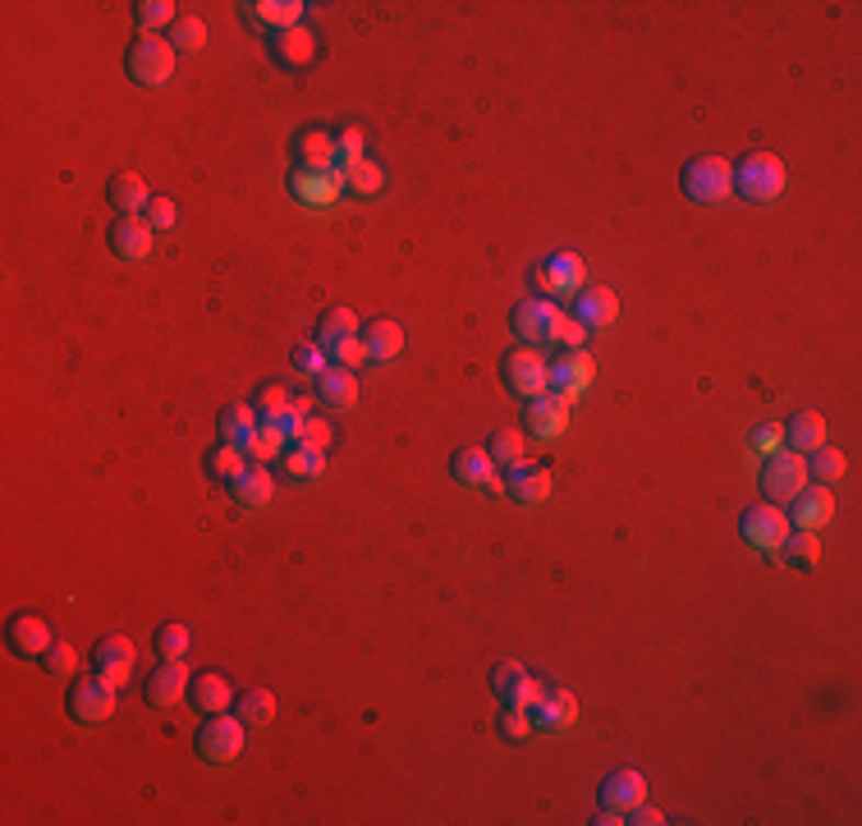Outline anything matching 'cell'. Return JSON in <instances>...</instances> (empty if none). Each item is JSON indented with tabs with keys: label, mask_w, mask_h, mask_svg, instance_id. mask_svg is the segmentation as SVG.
<instances>
[{
	"label": "cell",
	"mask_w": 862,
	"mask_h": 826,
	"mask_svg": "<svg viewBox=\"0 0 862 826\" xmlns=\"http://www.w3.org/2000/svg\"><path fill=\"white\" fill-rule=\"evenodd\" d=\"M175 56H179V51L170 46V37L138 33L134 46L124 51V74H128V79H134L138 88H166L170 74H175Z\"/></svg>",
	"instance_id": "1"
},
{
	"label": "cell",
	"mask_w": 862,
	"mask_h": 826,
	"mask_svg": "<svg viewBox=\"0 0 862 826\" xmlns=\"http://www.w3.org/2000/svg\"><path fill=\"white\" fill-rule=\"evenodd\" d=\"M735 193L743 202H775L785 193V161L775 152H748V157L735 166Z\"/></svg>",
	"instance_id": "2"
},
{
	"label": "cell",
	"mask_w": 862,
	"mask_h": 826,
	"mask_svg": "<svg viewBox=\"0 0 862 826\" xmlns=\"http://www.w3.org/2000/svg\"><path fill=\"white\" fill-rule=\"evenodd\" d=\"M244 739H248V726L239 716H230V712H212V716H202V726H198V758L202 762H234L244 754Z\"/></svg>",
	"instance_id": "3"
},
{
	"label": "cell",
	"mask_w": 862,
	"mask_h": 826,
	"mask_svg": "<svg viewBox=\"0 0 862 826\" xmlns=\"http://www.w3.org/2000/svg\"><path fill=\"white\" fill-rule=\"evenodd\" d=\"M560 322H564V313H560V303H551V299H524L510 313V326H514V335L524 341L528 349H546V345H556V335H560Z\"/></svg>",
	"instance_id": "4"
},
{
	"label": "cell",
	"mask_w": 862,
	"mask_h": 826,
	"mask_svg": "<svg viewBox=\"0 0 862 826\" xmlns=\"http://www.w3.org/2000/svg\"><path fill=\"white\" fill-rule=\"evenodd\" d=\"M501 381L510 386L514 395L533 400V395H541V391H551V364L541 358V349L514 345V349H505V358H501Z\"/></svg>",
	"instance_id": "5"
},
{
	"label": "cell",
	"mask_w": 862,
	"mask_h": 826,
	"mask_svg": "<svg viewBox=\"0 0 862 826\" xmlns=\"http://www.w3.org/2000/svg\"><path fill=\"white\" fill-rule=\"evenodd\" d=\"M679 189H684L693 202H720L735 193V166L725 157H693L684 170H679Z\"/></svg>",
	"instance_id": "6"
},
{
	"label": "cell",
	"mask_w": 862,
	"mask_h": 826,
	"mask_svg": "<svg viewBox=\"0 0 862 826\" xmlns=\"http://www.w3.org/2000/svg\"><path fill=\"white\" fill-rule=\"evenodd\" d=\"M807 487V464L794 450H775L762 459V496L771 505H790Z\"/></svg>",
	"instance_id": "7"
},
{
	"label": "cell",
	"mask_w": 862,
	"mask_h": 826,
	"mask_svg": "<svg viewBox=\"0 0 862 826\" xmlns=\"http://www.w3.org/2000/svg\"><path fill=\"white\" fill-rule=\"evenodd\" d=\"M115 684H107L101 676H88V680H74L69 684V716L74 721H83V726H101V721H111L115 716V707H120V699H115Z\"/></svg>",
	"instance_id": "8"
},
{
	"label": "cell",
	"mask_w": 862,
	"mask_h": 826,
	"mask_svg": "<svg viewBox=\"0 0 862 826\" xmlns=\"http://www.w3.org/2000/svg\"><path fill=\"white\" fill-rule=\"evenodd\" d=\"M134 661H138V652H134V638L128 634H107V638H97V648H92V670L107 684H115V689H124L128 680H134Z\"/></svg>",
	"instance_id": "9"
},
{
	"label": "cell",
	"mask_w": 862,
	"mask_h": 826,
	"mask_svg": "<svg viewBox=\"0 0 862 826\" xmlns=\"http://www.w3.org/2000/svg\"><path fill=\"white\" fill-rule=\"evenodd\" d=\"M739 528H743V542L752 551H780V542H785V533H790V520L780 514V505L757 501V505L743 510Z\"/></svg>",
	"instance_id": "10"
},
{
	"label": "cell",
	"mask_w": 862,
	"mask_h": 826,
	"mask_svg": "<svg viewBox=\"0 0 862 826\" xmlns=\"http://www.w3.org/2000/svg\"><path fill=\"white\" fill-rule=\"evenodd\" d=\"M5 643H10V652L14 657H23V661H42L46 657V648L56 638H51V625L42 615H33V611H19L10 625H5Z\"/></svg>",
	"instance_id": "11"
},
{
	"label": "cell",
	"mask_w": 862,
	"mask_h": 826,
	"mask_svg": "<svg viewBox=\"0 0 862 826\" xmlns=\"http://www.w3.org/2000/svg\"><path fill=\"white\" fill-rule=\"evenodd\" d=\"M111 253L120 257V263H147L152 257V244H156V230L147 225V216H120L111 230Z\"/></svg>",
	"instance_id": "12"
},
{
	"label": "cell",
	"mask_w": 862,
	"mask_h": 826,
	"mask_svg": "<svg viewBox=\"0 0 862 826\" xmlns=\"http://www.w3.org/2000/svg\"><path fill=\"white\" fill-rule=\"evenodd\" d=\"M501 492L514 496L518 505H541L546 496H551V469H541V464H533V459H518L505 469Z\"/></svg>",
	"instance_id": "13"
},
{
	"label": "cell",
	"mask_w": 862,
	"mask_h": 826,
	"mask_svg": "<svg viewBox=\"0 0 862 826\" xmlns=\"http://www.w3.org/2000/svg\"><path fill=\"white\" fill-rule=\"evenodd\" d=\"M189 684H193V676H189V666L184 661H161L147 676V684H143V693H147V703L156 707V712H166V707H175L179 699H189Z\"/></svg>",
	"instance_id": "14"
},
{
	"label": "cell",
	"mask_w": 862,
	"mask_h": 826,
	"mask_svg": "<svg viewBox=\"0 0 862 826\" xmlns=\"http://www.w3.org/2000/svg\"><path fill=\"white\" fill-rule=\"evenodd\" d=\"M491 689H495V699H501V707H533L537 703V680L528 676L518 661H501V666H491Z\"/></svg>",
	"instance_id": "15"
},
{
	"label": "cell",
	"mask_w": 862,
	"mask_h": 826,
	"mask_svg": "<svg viewBox=\"0 0 862 826\" xmlns=\"http://www.w3.org/2000/svg\"><path fill=\"white\" fill-rule=\"evenodd\" d=\"M450 473L459 487H473V492H501V473H495V459L478 446H463L450 459Z\"/></svg>",
	"instance_id": "16"
},
{
	"label": "cell",
	"mask_w": 862,
	"mask_h": 826,
	"mask_svg": "<svg viewBox=\"0 0 862 826\" xmlns=\"http://www.w3.org/2000/svg\"><path fill=\"white\" fill-rule=\"evenodd\" d=\"M564 423H569V400L556 395V391H541V395H533V400L524 404V427H528L533 436H541V442L560 436Z\"/></svg>",
	"instance_id": "17"
},
{
	"label": "cell",
	"mask_w": 862,
	"mask_h": 826,
	"mask_svg": "<svg viewBox=\"0 0 862 826\" xmlns=\"http://www.w3.org/2000/svg\"><path fill=\"white\" fill-rule=\"evenodd\" d=\"M592 377H596V364H592V358H587L583 349H564L556 364H551V391L564 395V400H573V395L587 391Z\"/></svg>",
	"instance_id": "18"
},
{
	"label": "cell",
	"mask_w": 862,
	"mask_h": 826,
	"mask_svg": "<svg viewBox=\"0 0 862 826\" xmlns=\"http://www.w3.org/2000/svg\"><path fill=\"white\" fill-rule=\"evenodd\" d=\"M583 271H587V267H583V257H579V253H556L551 263L537 267L533 276H537L541 294L551 299V294H573V290H579V286H583Z\"/></svg>",
	"instance_id": "19"
},
{
	"label": "cell",
	"mask_w": 862,
	"mask_h": 826,
	"mask_svg": "<svg viewBox=\"0 0 862 826\" xmlns=\"http://www.w3.org/2000/svg\"><path fill=\"white\" fill-rule=\"evenodd\" d=\"M830 514H835V496L826 492V487L817 482H807L803 492L790 501V528H807V533H817L821 524H830Z\"/></svg>",
	"instance_id": "20"
},
{
	"label": "cell",
	"mask_w": 862,
	"mask_h": 826,
	"mask_svg": "<svg viewBox=\"0 0 862 826\" xmlns=\"http://www.w3.org/2000/svg\"><path fill=\"white\" fill-rule=\"evenodd\" d=\"M290 189L303 206H331L339 193H345V175L339 170H294Z\"/></svg>",
	"instance_id": "21"
},
{
	"label": "cell",
	"mask_w": 862,
	"mask_h": 826,
	"mask_svg": "<svg viewBox=\"0 0 862 826\" xmlns=\"http://www.w3.org/2000/svg\"><path fill=\"white\" fill-rule=\"evenodd\" d=\"M271 492H276V482H271V473H267V464H257V459H248L244 469L230 478V496L239 501L244 510H262V505H271Z\"/></svg>",
	"instance_id": "22"
},
{
	"label": "cell",
	"mask_w": 862,
	"mask_h": 826,
	"mask_svg": "<svg viewBox=\"0 0 862 826\" xmlns=\"http://www.w3.org/2000/svg\"><path fill=\"white\" fill-rule=\"evenodd\" d=\"M533 726L537 730H569L573 721H579V699L564 689H551V693H537V703L528 707Z\"/></svg>",
	"instance_id": "23"
},
{
	"label": "cell",
	"mask_w": 862,
	"mask_h": 826,
	"mask_svg": "<svg viewBox=\"0 0 862 826\" xmlns=\"http://www.w3.org/2000/svg\"><path fill=\"white\" fill-rule=\"evenodd\" d=\"M642 799H647V781L634 767H619L601 781V808H611V813H629L634 804H642Z\"/></svg>",
	"instance_id": "24"
},
{
	"label": "cell",
	"mask_w": 862,
	"mask_h": 826,
	"mask_svg": "<svg viewBox=\"0 0 862 826\" xmlns=\"http://www.w3.org/2000/svg\"><path fill=\"white\" fill-rule=\"evenodd\" d=\"M294 157H299V170H335V138L326 129H299L294 134Z\"/></svg>",
	"instance_id": "25"
},
{
	"label": "cell",
	"mask_w": 862,
	"mask_h": 826,
	"mask_svg": "<svg viewBox=\"0 0 862 826\" xmlns=\"http://www.w3.org/2000/svg\"><path fill=\"white\" fill-rule=\"evenodd\" d=\"M244 10V19H253V23H262V29H276V33H290V29H299V19H303V0H253V5H239Z\"/></svg>",
	"instance_id": "26"
},
{
	"label": "cell",
	"mask_w": 862,
	"mask_h": 826,
	"mask_svg": "<svg viewBox=\"0 0 862 826\" xmlns=\"http://www.w3.org/2000/svg\"><path fill=\"white\" fill-rule=\"evenodd\" d=\"M257 427H262V418H257V409H253V404H225V409H221V418H216L221 442L239 446L244 455H248V446H253Z\"/></svg>",
	"instance_id": "27"
},
{
	"label": "cell",
	"mask_w": 862,
	"mask_h": 826,
	"mask_svg": "<svg viewBox=\"0 0 862 826\" xmlns=\"http://www.w3.org/2000/svg\"><path fill=\"white\" fill-rule=\"evenodd\" d=\"M107 198H111V206H120V216H143L147 202H152V189H147L143 175L124 170V175H115L107 185Z\"/></svg>",
	"instance_id": "28"
},
{
	"label": "cell",
	"mask_w": 862,
	"mask_h": 826,
	"mask_svg": "<svg viewBox=\"0 0 862 826\" xmlns=\"http://www.w3.org/2000/svg\"><path fill=\"white\" fill-rule=\"evenodd\" d=\"M619 317V299L615 290H579V303H573V322H583L587 331L611 326Z\"/></svg>",
	"instance_id": "29"
},
{
	"label": "cell",
	"mask_w": 862,
	"mask_h": 826,
	"mask_svg": "<svg viewBox=\"0 0 862 826\" xmlns=\"http://www.w3.org/2000/svg\"><path fill=\"white\" fill-rule=\"evenodd\" d=\"M189 703H193L202 716H212V712H225V707L234 703V689H230L225 676H212V670H202V676H193V684H189Z\"/></svg>",
	"instance_id": "30"
},
{
	"label": "cell",
	"mask_w": 862,
	"mask_h": 826,
	"mask_svg": "<svg viewBox=\"0 0 862 826\" xmlns=\"http://www.w3.org/2000/svg\"><path fill=\"white\" fill-rule=\"evenodd\" d=\"M362 341H368L372 364H390L404 349V326L390 317H372V322H362Z\"/></svg>",
	"instance_id": "31"
},
{
	"label": "cell",
	"mask_w": 862,
	"mask_h": 826,
	"mask_svg": "<svg viewBox=\"0 0 862 826\" xmlns=\"http://www.w3.org/2000/svg\"><path fill=\"white\" fill-rule=\"evenodd\" d=\"M317 395H322V404H331V409H349V404L358 400V377H354V368L331 364V368L317 377Z\"/></svg>",
	"instance_id": "32"
},
{
	"label": "cell",
	"mask_w": 862,
	"mask_h": 826,
	"mask_svg": "<svg viewBox=\"0 0 862 826\" xmlns=\"http://www.w3.org/2000/svg\"><path fill=\"white\" fill-rule=\"evenodd\" d=\"M785 446L794 455H813L817 446H826V418L821 413H794L785 427Z\"/></svg>",
	"instance_id": "33"
},
{
	"label": "cell",
	"mask_w": 862,
	"mask_h": 826,
	"mask_svg": "<svg viewBox=\"0 0 862 826\" xmlns=\"http://www.w3.org/2000/svg\"><path fill=\"white\" fill-rule=\"evenodd\" d=\"M780 556H785V565H794V570H817L821 542H817V533H807V528H790L785 542H780Z\"/></svg>",
	"instance_id": "34"
},
{
	"label": "cell",
	"mask_w": 862,
	"mask_h": 826,
	"mask_svg": "<svg viewBox=\"0 0 862 826\" xmlns=\"http://www.w3.org/2000/svg\"><path fill=\"white\" fill-rule=\"evenodd\" d=\"M312 56H317V37H312L303 23H299V29H290V33H276V60L280 65L303 69Z\"/></svg>",
	"instance_id": "35"
},
{
	"label": "cell",
	"mask_w": 862,
	"mask_h": 826,
	"mask_svg": "<svg viewBox=\"0 0 862 826\" xmlns=\"http://www.w3.org/2000/svg\"><path fill=\"white\" fill-rule=\"evenodd\" d=\"M803 464H807V482H821V487H835L849 469V459L830 446H817L813 455H803Z\"/></svg>",
	"instance_id": "36"
},
{
	"label": "cell",
	"mask_w": 862,
	"mask_h": 826,
	"mask_svg": "<svg viewBox=\"0 0 862 826\" xmlns=\"http://www.w3.org/2000/svg\"><path fill=\"white\" fill-rule=\"evenodd\" d=\"M239 721L253 730V726H271L276 721V693L271 689H244L239 693Z\"/></svg>",
	"instance_id": "37"
},
{
	"label": "cell",
	"mask_w": 862,
	"mask_h": 826,
	"mask_svg": "<svg viewBox=\"0 0 862 826\" xmlns=\"http://www.w3.org/2000/svg\"><path fill=\"white\" fill-rule=\"evenodd\" d=\"M354 331H362L358 326V317L349 313V308H331V313H322V322H317V345L331 354L345 335H354Z\"/></svg>",
	"instance_id": "38"
},
{
	"label": "cell",
	"mask_w": 862,
	"mask_h": 826,
	"mask_svg": "<svg viewBox=\"0 0 862 826\" xmlns=\"http://www.w3.org/2000/svg\"><path fill=\"white\" fill-rule=\"evenodd\" d=\"M284 473L290 478H322L326 473V450H312L303 442H294L284 450Z\"/></svg>",
	"instance_id": "39"
},
{
	"label": "cell",
	"mask_w": 862,
	"mask_h": 826,
	"mask_svg": "<svg viewBox=\"0 0 862 826\" xmlns=\"http://www.w3.org/2000/svg\"><path fill=\"white\" fill-rule=\"evenodd\" d=\"M170 46L179 51V56H193V51H202L206 46V23L193 19V14H179L170 23Z\"/></svg>",
	"instance_id": "40"
},
{
	"label": "cell",
	"mask_w": 862,
	"mask_h": 826,
	"mask_svg": "<svg viewBox=\"0 0 862 826\" xmlns=\"http://www.w3.org/2000/svg\"><path fill=\"white\" fill-rule=\"evenodd\" d=\"M486 455H491L495 464H505V469H510V464L524 459V432H518V427H495V432H491V442H486Z\"/></svg>",
	"instance_id": "41"
},
{
	"label": "cell",
	"mask_w": 862,
	"mask_h": 826,
	"mask_svg": "<svg viewBox=\"0 0 862 826\" xmlns=\"http://www.w3.org/2000/svg\"><path fill=\"white\" fill-rule=\"evenodd\" d=\"M381 185H385V175H381V166H377V161H368V157L345 170V189H349V193H358V198H377V193H381Z\"/></svg>",
	"instance_id": "42"
},
{
	"label": "cell",
	"mask_w": 862,
	"mask_h": 826,
	"mask_svg": "<svg viewBox=\"0 0 862 826\" xmlns=\"http://www.w3.org/2000/svg\"><path fill=\"white\" fill-rule=\"evenodd\" d=\"M206 473H212V478H221V482H230L234 473H239L244 469V464H248V455L239 450V446H230V442H221L216 450H206Z\"/></svg>",
	"instance_id": "43"
},
{
	"label": "cell",
	"mask_w": 862,
	"mask_h": 826,
	"mask_svg": "<svg viewBox=\"0 0 862 826\" xmlns=\"http://www.w3.org/2000/svg\"><path fill=\"white\" fill-rule=\"evenodd\" d=\"M179 14H175V5L170 0H138L134 5V23H138V33H156V29H170Z\"/></svg>",
	"instance_id": "44"
},
{
	"label": "cell",
	"mask_w": 862,
	"mask_h": 826,
	"mask_svg": "<svg viewBox=\"0 0 862 826\" xmlns=\"http://www.w3.org/2000/svg\"><path fill=\"white\" fill-rule=\"evenodd\" d=\"M362 143H368V138H362L358 124H345V129H339V138H335V170H339V175L362 161Z\"/></svg>",
	"instance_id": "45"
},
{
	"label": "cell",
	"mask_w": 862,
	"mask_h": 826,
	"mask_svg": "<svg viewBox=\"0 0 862 826\" xmlns=\"http://www.w3.org/2000/svg\"><path fill=\"white\" fill-rule=\"evenodd\" d=\"M156 652H161V661H184L189 629L184 625H161V629H156Z\"/></svg>",
	"instance_id": "46"
},
{
	"label": "cell",
	"mask_w": 862,
	"mask_h": 826,
	"mask_svg": "<svg viewBox=\"0 0 862 826\" xmlns=\"http://www.w3.org/2000/svg\"><path fill=\"white\" fill-rule=\"evenodd\" d=\"M331 358L339 368H362V364H372V354H368V341H362V331H354V335H345L335 349H331Z\"/></svg>",
	"instance_id": "47"
},
{
	"label": "cell",
	"mask_w": 862,
	"mask_h": 826,
	"mask_svg": "<svg viewBox=\"0 0 862 826\" xmlns=\"http://www.w3.org/2000/svg\"><path fill=\"white\" fill-rule=\"evenodd\" d=\"M290 404H294V395L284 391V386H276V381H271V386H262V391L253 395V409H257V418H262V423H267V418H276V413H284Z\"/></svg>",
	"instance_id": "48"
},
{
	"label": "cell",
	"mask_w": 862,
	"mask_h": 826,
	"mask_svg": "<svg viewBox=\"0 0 862 826\" xmlns=\"http://www.w3.org/2000/svg\"><path fill=\"white\" fill-rule=\"evenodd\" d=\"M42 670H46V676H56V680H69L78 670V652L69 648V643H51L46 657H42Z\"/></svg>",
	"instance_id": "49"
},
{
	"label": "cell",
	"mask_w": 862,
	"mask_h": 826,
	"mask_svg": "<svg viewBox=\"0 0 862 826\" xmlns=\"http://www.w3.org/2000/svg\"><path fill=\"white\" fill-rule=\"evenodd\" d=\"M290 450V442L276 432V427H257V436H253V446H248V459H257V464H267V459H276V455H284Z\"/></svg>",
	"instance_id": "50"
},
{
	"label": "cell",
	"mask_w": 862,
	"mask_h": 826,
	"mask_svg": "<svg viewBox=\"0 0 862 826\" xmlns=\"http://www.w3.org/2000/svg\"><path fill=\"white\" fill-rule=\"evenodd\" d=\"M294 368H299L303 377L317 381V377L331 368V364H326V349H322L317 341H312V345H299V349H294Z\"/></svg>",
	"instance_id": "51"
},
{
	"label": "cell",
	"mask_w": 862,
	"mask_h": 826,
	"mask_svg": "<svg viewBox=\"0 0 862 826\" xmlns=\"http://www.w3.org/2000/svg\"><path fill=\"white\" fill-rule=\"evenodd\" d=\"M303 418H307V413L299 409V404H290V409H284V413H276V418H267V427H276L280 436H284V442H299V432H303Z\"/></svg>",
	"instance_id": "52"
},
{
	"label": "cell",
	"mask_w": 862,
	"mask_h": 826,
	"mask_svg": "<svg viewBox=\"0 0 862 826\" xmlns=\"http://www.w3.org/2000/svg\"><path fill=\"white\" fill-rule=\"evenodd\" d=\"M528 730H533L528 707H505V712H501V735H505V739H528Z\"/></svg>",
	"instance_id": "53"
},
{
	"label": "cell",
	"mask_w": 862,
	"mask_h": 826,
	"mask_svg": "<svg viewBox=\"0 0 862 826\" xmlns=\"http://www.w3.org/2000/svg\"><path fill=\"white\" fill-rule=\"evenodd\" d=\"M752 446H757V455H775L780 446H785V427H775V423H762L752 432Z\"/></svg>",
	"instance_id": "54"
},
{
	"label": "cell",
	"mask_w": 862,
	"mask_h": 826,
	"mask_svg": "<svg viewBox=\"0 0 862 826\" xmlns=\"http://www.w3.org/2000/svg\"><path fill=\"white\" fill-rule=\"evenodd\" d=\"M143 216H147L152 230H170V225H175V202H170V198H152Z\"/></svg>",
	"instance_id": "55"
},
{
	"label": "cell",
	"mask_w": 862,
	"mask_h": 826,
	"mask_svg": "<svg viewBox=\"0 0 862 826\" xmlns=\"http://www.w3.org/2000/svg\"><path fill=\"white\" fill-rule=\"evenodd\" d=\"M299 442H303V446H312V450H326V446H331V427H326L322 418H303Z\"/></svg>",
	"instance_id": "56"
},
{
	"label": "cell",
	"mask_w": 862,
	"mask_h": 826,
	"mask_svg": "<svg viewBox=\"0 0 862 826\" xmlns=\"http://www.w3.org/2000/svg\"><path fill=\"white\" fill-rule=\"evenodd\" d=\"M583 341H587V326L573 322V317H564V322H560V335H556V345H564V349H583Z\"/></svg>",
	"instance_id": "57"
},
{
	"label": "cell",
	"mask_w": 862,
	"mask_h": 826,
	"mask_svg": "<svg viewBox=\"0 0 862 826\" xmlns=\"http://www.w3.org/2000/svg\"><path fill=\"white\" fill-rule=\"evenodd\" d=\"M624 822H638V826H661L665 817H661V808H647V799H642V804H634V808H629V817H624Z\"/></svg>",
	"instance_id": "58"
}]
</instances>
